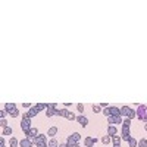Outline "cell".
Instances as JSON below:
<instances>
[{"instance_id":"obj_27","label":"cell","mask_w":147,"mask_h":147,"mask_svg":"<svg viewBox=\"0 0 147 147\" xmlns=\"http://www.w3.org/2000/svg\"><path fill=\"white\" fill-rule=\"evenodd\" d=\"M0 127H2V128L7 127V121H6L5 118H0Z\"/></svg>"},{"instance_id":"obj_26","label":"cell","mask_w":147,"mask_h":147,"mask_svg":"<svg viewBox=\"0 0 147 147\" xmlns=\"http://www.w3.org/2000/svg\"><path fill=\"white\" fill-rule=\"evenodd\" d=\"M121 124H122V127H129V125H131V119H128V118H127L125 121H122Z\"/></svg>"},{"instance_id":"obj_1","label":"cell","mask_w":147,"mask_h":147,"mask_svg":"<svg viewBox=\"0 0 147 147\" xmlns=\"http://www.w3.org/2000/svg\"><path fill=\"white\" fill-rule=\"evenodd\" d=\"M5 112H6L7 115H10L12 118H16V116L19 115L18 109H16V106H15L13 103H6V105H5Z\"/></svg>"},{"instance_id":"obj_25","label":"cell","mask_w":147,"mask_h":147,"mask_svg":"<svg viewBox=\"0 0 147 147\" xmlns=\"http://www.w3.org/2000/svg\"><path fill=\"white\" fill-rule=\"evenodd\" d=\"M100 110H102V107H100L99 105H93V112H94V113H99Z\"/></svg>"},{"instance_id":"obj_13","label":"cell","mask_w":147,"mask_h":147,"mask_svg":"<svg viewBox=\"0 0 147 147\" xmlns=\"http://www.w3.org/2000/svg\"><path fill=\"white\" fill-rule=\"evenodd\" d=\"M19 146H21V147H32L34 143H32L30 138H22L21 143H19Z\"/></svg>"},{"instance_id":"obj_15","label":"cell","mask_w":147,"mask_h":147,"mask_svg":"<svg viewBox=\"0 0 147 147\" xmlns=\"http://www.w3.org/2000/svg\"><path fill=\"white\" fill-rule=\"evenodd\" d=\"M107 122L109 124H121L122 119L121 116H107Z\"/></svg>"},{"instance_id":"obj_16","label":"cell","mask_w":147,"mask_h":147,"mask_svg":"<svg viewBox=\"0 0 147 147\" xmlns=\"http://www.w3.org/2000/svg\"><path fill=\"white\" fill-rule=\"evenodd\" d=\"M109 116H121L118 107H109Z\"/></svg>"},{"instance_id":"obj_12","label":"cell","mask_w":147,"mask_h":147,"mask_svg":"<svg viewBox=\"0 0 147 147\" xmlns=\"http://www.w3.org/2000/svg\"><path fill=\"white\" fill-rule=\"evenodd\" d=\"M96 138H93V137H85V140H84V144H85V147H94V144H96Z\"/></svg>"},{"instance_id":"obj_23","label":"cell","mask_w":147,"mask_h":147,"mask_svg":"<svg viewBox=\"0 0 147 147\" xmlns=\"http://www.w3.org/2000/svg\"><path fill=\"white\" fill-rule=\"evenodd\" d=\"M128 144H129V147H137V141L134 140L132 137H129V140H128Z\"/></svg>"},{"instance_id":"obj_2","label":"cell","mask_w":147,"mask_h":147,"mask_svg":"<svg viewBox=\"0 0 147 147\" xmlns=\"http://www.w3.org/2000/svg\"><path fill=\"white\" fill-rule=\"evenodd\" d=\"M46 109H47V112H46V116L47 118H50V116H59V110L56 109V105L55 103H49L46 105Z\"/></svg>"},{"instance_id":"obj_32","label":"cell","mask_w":147,"mask_h":147,"mask_svg":"<svg viewBox=\"0 0 147 147\" xmlns=\"http://www.w3.org/2000/svg\"><path fill=\"white\" fill-rule=\"evenodd\" d=\"M0 147H5V138L0 137Z\"/></svg>"},{"instance_id":"obj_24","label":"cell","mask_w":147,"mask_h":147,"mask_svg":"<svg viewBox=\"0 0 147 147\" xmlns=\"http://www.w3.org/2000/svg\"><path fill=\"white\" fill-rule=\"evenodd\" d=\"M49 147H59V143H57L55 138H52L50 143H49Z\"/></svg>"},{"instance_id":"obj_22","label":"cell","mask_w":147,"mask_h":147,"mask_svg":"<svg viewBox=\"0 0 147 147\" xmlns=\"http://www.w3.org/2000/svg\"><path fill=\"white\" fill-rule=\"evenodd\" d=\"M110 140H112V138H110L109 136H105V137H102V143L106 146V144H109L110 143Z\"/></svg>"},{"instance_id":"obj_8","label":"cell","mask_w":147,"mask_h":147,"mask_svg":"<svg viewBox=\"0 0 147 147\" xmlns=\"http://www.w3.org/2000/svg\"><path fill=\"white\" fill-rule=\"evenodd\" d=\"M59 116H63V118H66V119H69V121H74V119L77 118L72 112H69L68 109H62V110H59Z\"/></svg>"},{"instance_id":"obj_9","label":"cell","mask_w":147,"mask_h":147,"mask_svg":"<svg viewBox=\"0 0 147 147\" xmlns=\"http://www.w3.org/2000/svg\"><path fill=\"white\" fill-rule=\"evenodd\" d=\"M27 136H28L27 138H30V140H31V141L34 143V140H35V137H37V136H38V129H37V128H32V127H31V128H30V131L27 132Z\"/></svg>"},{"instance_id":"obj_17","label":"cell","mask_w":147,"mask_h":147,"mask_svg":"<svg viewBox=\"0 0 147 147\" xmlns=\"http://www.w3.org/2000/svg\"><path fill=\"white\" fill-rule=\"evenodd\" d=\"M116 134H118V129H116L113 125H110V127L107 128V136H109V137H113V136H116Z\"/></svg>"},{"instance_id":"obj_33","label":"cell","mask_w":147,"mask_h":147,"mask_svg":"<svg viewBox=\"0 0 147 147\" xmlns=\"http://www.w3.org/2000/svg\"><path fill=\"white\" fill-rule=\"evenodd\" d=\"M6 115V112H5V110H0V118H3Z\"/></svg>"},{"instance_id":"obj_30","label":"cell","mask_w":147,"mask_h":147,"mask_svg":"<svg viewBox=\"0 0 147 147\" xmlns=\"http://www.w3.org/2000/svg\"><path fill=\"white\" fill-rule=\"evenodd\" d=\"M102 113H103L105 116H109V107H105V109L102 110Z\"/></svg>"},{"instance_id":"obj_3","label":"cell","mask_w":147,"mask_h":147,"mask_svg":"<svg viewBox=\"0 0 147 147\" xmlns=\"http://www.w3.org/2000/svg\"><path fill=\"white\" fill-rule=\"evenodd\" d=\"M119 112H121V115L127 116L128 119H132L134 116H136V110H132L129 106H124V107H121V109H119Z\"/></svg>"},{"instance_id":"obj_11","label":"cell","mask_w":147,"mask_h":147,"mask_svg":"<svg viewBox=\"0 0 147 147\" xmlns=\"http://www.w3.org/2000/svg\"><path fill=\"white\" fill-rule=\"evenodd\" d=\"M38 112H40V110L37 109L35 106H31V107H30V110H28V112H27L25 115H27V116H28V118L31 119L32 116H37V113H38Z\"/></svg>"},{"instance_id":"obj_5","label":"cell","mask_w":147,"mask_h":147,"mask_svg":"<svg viewBox=\"0 0 147 147\" xmlns=\"http://www.w3.org/2000/svg\"><path fill=\"white\" fill-rule=\"evenodd\" d=\"M34 144H35V147H47V138L44 134H38L34 140Z\"/></svg>"},{"instance_id":"obj_34","label":"cell","mask_w":147,"mask_h":147,"mask_svg":"<svg viewBox=\"0 0 147 147\" xmlns=\"http://www.w3.org/2000/svg\"><path fill=\"white\" fill-rule=\"evenodd\" d=\"M59 147H68V146H66V143H65V144H60Z\"/></svg>"},{"instance_id":"obj_20","label":"cell","mask_w":147,"mask_h":147,"mask_svg":"<svg viewBox=\"0 0 147 147\" xmlns=\"http://www.w3.org/2000/svg\"><path fill=\"white\" fill-rule=\"evenodd\" d=\"M9 147H18V140L15 137H12L10 141H9Z\"/></svg>"},{"instance_id":"obj_7","label":"cell","mask_w":147,"mask_h":147,"mask_svg":"<svg viewBox=\"0 0 147 147\" xmlns=\"http://www.w3.org/2000/svg\"><path fill=\"white\" fill-rule=\"evenodd\" d=\"M146 110H147L146 105H140L138 109H137V112H136V116H138V119L143 121V122H146Z\"/></svg>"},{"instance_id":"obj_28","label":"cell","mask_w":147,"mask_h":147,"mask_svg":"<svg viewBox=\"0 0 147 147\" xmlns=\"http://www.w3.org/2000/svg\"><path fill=\"white\" fill-rule=\"evenodd\" d=\"M147 146V141H146V138H143L140 143H137V147H146Z\"/></svg>"},{"instance_id":"obj_31","label":"cell","mask_w":147,"mask_h":147,"mask_svg":"<svg viewBox=\"0 0 147 147\" xmlns=\"http://www.w3.org/2000/svg\"><path fill=\"white\" fill-rule=\"evenodd\" d=\"M77 109L80 110V112H84V106L82 105H77Z\"/></svg>"},{"instance_id":"obj_4","label":"cell","mask_w":147,"mask_h":147,"mask_svg":"<svg viewBox=\"0 0 147 147\" xmlns=\"http://www.w3.org/2000/svg\"><path fill=\"white\" fill-rule=\"evenodd\" d=\"M21 128H22V131L24 132H28L30 131V128H31V119L24 113V116H22V121H21Z\"/></svg>"},{"instance_id":"obj_18","label":"cell","mask_w":147,"mask_h":147,"mask_svg":"<svg viewBox=\"0 0 147 147\" xmlns=\"http://www.w3.org/2000/svg\"><path fill=\"white\" fill-rule=\"evenodd\" d=\"M110 138H112L110 141L113 143V147H119L121 146V137L119 136H113V137H110Z\"/></svg>"},{"instance_id":"obj_21","label":"cell","mask_w":147,"mask_h":147,"mask_svg":"<svg viewBox=\"0 0 147 147\" xmlns=\"http://www.w3.org/2000/svg\"><path fill=\"white\" fill-rule=\"evenodd\" d=\"M12 134V128L10 127H5L3 128V136H10Z\"/></svg>"},{"instance_id":"obj_35","label":"cell","mask_w":147,"mask_h":147,"mask_svg":"<svg viewBox=\"0 0 147 147\" xmlns=\"http://www.w3.org/2000/svg\"><path fill=\"white\" fill-rule=\"evenodd\" d=\"M72 147H81V146H80V144H74Z\"/></svg>"},{"instance_id":"obj_29","label":"cell","mask_w":147,"mask_h":147,"mask_svg":"<svg viewBox=\"0 0 147 147\" xmlns=\"http://www.w3.org/2000/svg\"><path fill=\"white\" fill-rule=\"evenodd\" d=\"M35 107L38 109V110H44L46 109V105L44 103H38V105H35Z\"/></svg>"},{"instance_id":"obj_14","label":"cell","mask_w":147,"mask_h":147,"mask_svg":"<svg viewBox=\"0 0 147 147\" xmlns=\"http://www.w3.org/2000/svg\"><path fill=\"white\" fill-rule=\"evenodd\" d=\"M75 119L78 121V124H80L81 127H87V124H88V119L85 118V116H82V115H81V116H77Z\"/></svg>"},{"instance_id":"obj_10","label":"cell","mask_w":147,"mask_h":147,"mask_svg":"<svg viewBox=\"0 0 147 147\" xmlns=\"http://www.w3.org/2000/svg\"><path fill=\"white\" fill-rule=\"evenodd\" d=\"M129 127H122V136H121V140H125L128 141L129 140Z\"/></svg>"},{"instance_id":"obj_19","label":"cell","mask_w":147,"mask_h":147,"mask_svg":"<svg viewBox=\"0 0 147 147\" xmlns=\"http://www.w3.org/2000/svg\"><path fill=\"white\" fill-rule=\"evenodd\" d=\"M57 134V128L56 127H52V128H49V131H47V136H50V137H55Z\"/></svg>"},{"instance_id":"obj_6","label":"cell","mask_w":147,"mask_h":147,"mask_svg":"<svg viewBox=\"0 0 147 147\" xmlns=\"http://www.w3.org/2000/svg\"><path fill=\"white\" fill-rule=\"evenodd\" d=\"M80 140H81V136H80L78 132H74L72 136H69V137H68L66 146H68V147H72L74 144H78V143H80Z\"/></svg>"}]
</instances>
